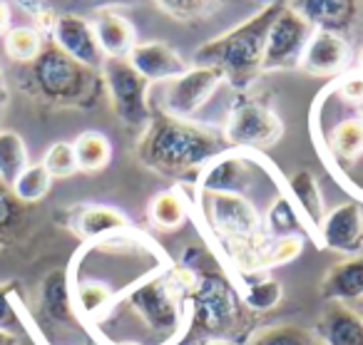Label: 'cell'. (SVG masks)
Here are the masks:
<instances>
[{
    "instance_id": "cell-30",
    "label": "cell",
    "mask_w": 363,
    "mask_h": 345,
    "mask_svg": "<svg viewBox=\"0 0 363 345\" xmlns=\"http://www.w3.org/2000/svg\"><path fill=\"white\" fill-rule=\"evenodd\" d=\"M249 345H323L318 335L298 325H269L254 333Z\"/></svg>"
},
{
    "instance_id": "cell-3",
    "label": "cell",
    "mask_w": 363,
    "mask_h": 345,
    "mask_svg": "<svg viewBox=\"0 0 363 345\" xmlns=\"http://www.w3.org/2000/svg\"><path fill=\"white\" fill-rule=\"evenodd\" d=\"M182 268L194 276L189 290V328L194 333L224 338L237 330L244 320V305L237 285L227 268H219V261L207 246H189L179 259Z\"/></svg>"
},
{
    "instance_id": "cell-25",
    "label": "cell",
    "mask_w": 363,
    "mask_h": 345,
    "mask_svg": "<svg viewBox=\"0 0 363 345\" xmlns=\"http://www.w3.org/2000/svg\"><path fill=\"white\" fill-rule=\"evenodd\" d=\"M189 201L182 196L179 186L160 191L150 204V221L162 231H174L184 224L189 214Z\"/></svg>"
},
{
    "instance_id": "cell-31",
    "label": "cell",
    "mask_w": 363,
    "mask_h": 345,
    "mask_svg": "<svg viewBox=\"0 0 363 345\" xmlns=\"http://www.w3.org/2000/svg\"><path fill=\"white\" fill-rule=\"evenodd\" d=\"M43 166L48 169V174L52 179H67L77 169L75 149H72V142H55V145L48 147L45 157H43Z\"/></svg>"
},
{
    "instance_id": "cell-14",
    "label": "cell",
    "mask_w": 363,
    "mask_h": 345,
    "mask_svg": "<svg viewBox=\"0 0 363 345\" xmlns=\"http://www.w3.org/2000/svg\"><path fill=\"white\" fill-rule=\"evenodd\" d=\"M127 60L150 85L152 82H169L189 70L184 57L174 47H169L167 43L160 40L137 43L130 55H127Z\"/></svg>"
},
{
    "instance_id": "cell-26",
    "label": "cell",
    "mask_w": 363,
    "mask_h": 345,
    "mask_svg": "<svg viewBox=\"0 0 363 345\" xmlns=\"http://www.w3.org/2000/svg\"><path fill=\"white\" fill-rule=\"evenodd\" d=\"M72 149H75L77 169L80 171H100L110 164L112 159V145L102 132L87 130L72 142Z\"/></svg>"
},
{
    "instance_id": "cell-42",
    "label": "cell",
    "mask_w": 363,
    "mask_h": 345,
    "mask_svg": "<svg viewBox=\"0 0 363 345\" xmlns=\"http://www.w3.org/2000/svg\"><path fill=\"white\" fill-rule=\"evenodd\" d=\"M361 315H363V300H361Z\"/></svg>"
},
{
    "instance_id": "cell-18",
    "label": "cell",
    "mask_w": 363,
    "mask_h": 345,
    "mask_svg": "<svg viewBox=\"0 0 363 345\" xmlns=\"http://www.w3.org/2000/svg\"><path fill=\"white\" fill-rule=\"evenodd\" d=\"M323 345H363V315L346 303H328L318 318Z\"/></svg>"
},
{
    "instance_id": "cell-21",
    "label": "cell",
    "mask_w": 363,
    "mask_h": 345,
    "mask_svg": "<svg viewBox=\"0 0 363 345\" xmlns=\"http://www.w3.org/2000/svg\"><path fill=\"white\" fill-rule=\"evenodd\" d=\"M95 28V38L100 43L102 55L107 57H127L132 47L137 45V33L127 18L117 16V13H100L92 23Z\"/></svg>"
},
{
    "instance_id": "cell-1",
    "label": "cell",
    "mask_w": 363,
    "mask_h": 345,
    "mask_svg": "<svg viewBox=\"0 0 363 345\" xmlns=\"http://www.w3.org/2000/svg\"><path fill=\"white\" fill-rule=\"evenodd\" d=\"M194 276L169 264L142 283L132 285L110 310L95 320L97 335L125 323L130 333L117 345H177L189 333V290Z\"/></svg>"
},
{
    "instance_id": "cell-8",
    "label": "cell",
    "mask_w": 363,
    "mask_h": 345,
    "mask_svg": "<svg viewBox=\"0 0 363 345\" xmlns=\"http://www.w3.org/2000/svg\"><path fill=\"white\" fill-rule=\"evenodd\" d=\"M224 140H227L229 149H269L274 147L284 135V125L277 117V112L269 110L267 105L254 100L237 102L232 112H229L227 127H224Z\"/></svg>"
},
{
    "instance_id": "cell-17",
    "label": "cell",
    "mask_w": 363,
    "mask_h": 345,
    "mask_svg": "<svg viewBox=\"0 0 363 345\" xmlns=\"http://www.w3.org/2000/svg\"><path fill=\"white\" fill-rule=\"evenodd\" d=\"M323 157L336 171H346L363 157V120L361 117H343L323 140Z\"/></svg>"
},
{
    "instance_id": "cell-36",
    "label": "cell",
    "mask_w": 363,
    "mask_h": 345,
    "mask_svg": "<svg viewBox=\"0 0 363 345\" xmlns=\"http://www.w3.org/2000/svg\"><path fill=\"white\" fill-rule=\"evenodd\" d=\"M18 204L21 201L11 191L0 189V229H6L8 224H13L18 219Z\"/></svg>"
},
{
    "instance_id": "cell-9",
    "label": "cell",
    "mask_w": 363,
    "mask_h": 345,
    "mask_svg": "<svg viewBox=\"0 0 363 345\" xmlns=\"http://www.w3.org/2000/svg\"><path fill=\"white\" fill-rule=\"evenodd\" d=\"M311 35L313 28L291 6H284L281 13L277 16V21L272 23V30H269L262 70L272 72L301 67L303 50H306Z\"/></svg>"
},
{
    "instance_id": "cell-39",
    "label": "cell",
    "mask_w": 363,
    "mask_h": 345,
    "mask_svg": "<svg viewBox=\"0 0 363 345\" xmlns=\"http://www.w3.org/2000/svg\"><path fill=\"white\" fill-rule=\"evenodd\" d=\"M197 345H234L232 340H224V338H214V340H202Z\"/></svg>"
},
{
    "instance_id": "cell-15",
    "label": "cell",
    "mask_w": 363,
    "mask_h": 345,
    "mask_svg": "<svg viewBox=\"0 0 363 345\" xmlns=\"http://www.w3.org/2000/svg\"><path fill=\"white\" fill-rule=\"evenodd\" d=\"M286 189H289V199L294 201L303 226H306V239H311L321 249L318 231H321V224L326 219V201H323L318 179L308 169H301L289 176Z\"/></svg>"
},
{
    "instance_id": "cell-2",
    "label": "cell",
    "mask_w": 363,
    "mask_h": 345,
    "mask_svg": "<svg viewBox=\"0 0 363 345\" xmlns=\"http://www.w3.org/2000/svg\"><path fill=\"white\" fill-rule=\"evenodd\" d=\"M229 149L224 135L194 120L157 115L142 132L137 157L145 166L164 176L199 174L214 157Z\"/></svg>"
},
{
    "instance_id": "cell-5",
    "label": "cell",
    "mask_w": 363,
    "mask_h": 345,
    "mask_svg": "<svg viewBox=\"0 0 363 345\" xmlns=\"http://www.w3.org/2000/svg\"><path fill=\"white\" fill-rule=\"evenodd\" d=\"M97 70L67 57L60 47L45 45L40 55L28 65V80L33 92L50 105H82L95 95Z\"/></svg>"
},
{
    "instance_id": "cell-10",
    "label": "cell",
    "mask_w": 363,
    "mask_h": 345,
    "mask_svg": "<svg viewBox=\"0 0 363 345\" xmlns=\"http://www.w3.org/2000/svg\"><path fill=\"white\" fill-rule=\"evenodd\" d=\"M257 181V159L247 149H227L197 174L202 194H242Z\"/></svg>"
},
{
    "instance_id": "cell-7",
    "label": "cell",
    "mask_w": 363,
    "mask_h": 345,
    "mask_svg": "<svg viewBox=\"0 0 363 345\" xmlns=\"http://www.w3.org/2000/svg\"><path fill=\"white\" fill-rule=\"evenodd\" d=\"M224 82V75L217 67L194 65L184 75L169 82H162L160 92V115L177 117V120H192L217 92Z\"/></svg>"
},
{
    "instance_id": "cell-12",
    "label": "cell",
    "mask_w": 363,
    "mask_h": 345,
    "mask_svg": "<svg viewBox=\"0 0 363 345\" xmlns=\"http://www.w3.org/2000/svg\"><path fill=\"white\" fill-rule=\"evenodd\" d=\"M321 249H331L346 256H358L363 249V209L358 201H343L326 211L318 231Z\"/></svg>"
},
{
    "instance_id": "cell-6",
    "label": "cell",
    "mask_w": 363,
    "mask_h": 345,
    "mask_svg": "<svg viewBox=\"0 0 363 345\" xmlns=\"http://www.w3.org/2000/svg\"><path fill=\"white\" fill-rule=\"evenodd\" d=\"M100 72L117 120L130 130L145 132L152 122L150 82L130 65L127 57H107Z\"/></svg>"
},
{
    "instance_id": "cell-23",
    "label": "cell",
    "mask_w": 363,
    "mask_h": 345,
    "mask_svg": "<svg viewBox=\"0 0 363 345\" xmlns=\"http://www.w3.org/2000/svg\"><path fill=\"white\" fill-rule=\"evenodd\" d=\"M43 310L57 323H70L75 320V305H72L70 293V281H67V271H52L40 288Z\"/></svg>"
},
{
    "instance_id": "cell-27",
    "label": "cell",
    "mask_w": 363,
    "mask_h": 345,
    "mask_svg": "<svg viewBox=\"0 0 363 345\" xmlns=\"http://www.w3.org/2000/svg\"><path fill=\"white\" fill-rule=\"evenodd\" d=\"M28 164H30V157L23 137L18 132L0 130V184L13 186Z\"/></svg>"
},
{
    "instance_id": "cell-13",
    "label": "cell",
    "mask_w": 363,
    "mask_h": 345,
    "mask_svg": "<svg viewBox=\"0 0 363 345\" xmlns=\"http://www.w3.org/2000/svg\"><path fill=\"white\" fill-rule=\"evenodd\" d=\"M351 65V47L343 35L328 30H313L301 57V67L313 77H341Z\"/></svg>"
},
{
    "instance_id": "cell-40",
    "label": "cell",
    "mask_w": 363,
    "mask_h": 345,
    "mask_svg": "<svg viewBox=\"0 0 363 345\" xmlns=\"http://www.w3.org/2000/svg\"><path fill=\"white\" fill-rule=\"evenodd\" d=\"M358 70L363 72V52H361V57H358Z\"/></svg>"
},
{
    "instance_id": "cell-28",
    "label": "cell",
    "mask_w": 363,
    "mask_h": 345,
    "mask_svg": "<svg viewBox=\"0 0 363 345\" xmlns=\"http://www.w3.org/2000/svg\"><path fill=\"white\" fill-rule=\"evenodd\" d=\"M3 47H6V55L11 57L13 62H18V65H30V62L40 55L45 43H43V35L38 28L18 26V28H11V30L3 35Z\"/></svg>"
},
{
    "instance_id": "cell-20",
    "label": "cell",
    "mask_w": 363,
    "mask_h": 345,
    "mask_svg": "<svg viewBox=\"0 0 363 345\" xmlns=\"http://www.w3.org/2000/svg\"><path fill=\"white\" fill-rule=\"evenodd\" d=\"M70 229L85 244H92V241H100L105 236L117 234V231L132 229V226L130 219L122 211L112 209V206H77L72 211Z\"/></svg>"
},
{
    "instance_id": "cell-43",
    "label": "cell",
    "mask_w": 363,
    "mask_h": 345,
    "mask_svg": "<svg viewBox=\"0 0 363 345\" xmlns=\"http://www.w3.org/2000/svg\"><path fill=\"white\" fill-rule=\"evenodd\" d=\"M0 112H3V107H0Z\"/></svg>"
},
{
    "instance_id": "cell-34",
    "label": "cell",
    "mask_w": 363,
    "mask_h": 345,
    "mask_svg": "<svg viewBox=\"0 0 363 345\" xmlns=\"http://www.w3.org/2000/svg\"><path fill=\"white\" fill-rule=\"evenodd\" d=\"M331 95H336L346 105H361L363 102V72H351V75H341L331 85Z\"/></svg>"
},
{
    "instance_id": "cell-16",
    "label": "cell",
    "mask_w": 363,
    "mask_h": 345,
    "mask_svg": "<svg viewBox=\"0 0 363 345\" xmlns=\"http://www.w3.org/2000/svg\"><path fill=\"white\" fill-rule=\"evenodd\" d=\"M294 11L313 28L343 35L353 28L358 16V0H294Z\"/></svg>"
},
{
    "instance_id": "cell-24",
    "label": "cell",
    "mask_w": 363,
    "mask_h": 345,
    "mask_svg": "<svg viewBox=\"0 0 363 345\" xmlns=\"http://www.w3.org/2000/svg\"><path fill=\"white\" fill-rule=\"evenodd\" d=\"M264 231L269 239H284V236H306V226H303L301 216H298L294 201L289 199L286 189L281 194L274 196L269 204L267 214H264Z\"/></svg>"
},
{
    "instance_id": "cell-33",
    "label": "cell",
    "mask_w": 363,
    "mask_h": 345,
    "mask_svg": "<svg viewBox=\"0 0 363 345\" xmlns=\"http://www.w3.org/2000/svg\"><path fill=\"white\" fill-rule=\"evenodd\" d=\"M157 6L167 13V16L177 18V21H197L212 8L214 0H155Z\"/></svg>"
},
{
    "instance_id": "cell-4",
    "label": "cell",
    "mask_w": 363,
    "mask_h": 345,
    "mask_svg": "<svg viewBox=\"0 0 363 345\" xmlns=\"http://www.w3.org/2000/svg\"><path fill=\"white\" fill-rule=\"evenodd\" d=\"M284 3H269L249 21L239 23L234 30L214 38L212 43L202 45L194 52V65L217 67L229 85L237 90L249 87L259 77L264 65V50L272 23L281 13Z\"/></svg>"
},
{
    "instance_id": "cell-41",
    "label": "cell",
    "mask_w": 363,
    "mask_h": 345,
    "mask_svg": "<svg viewBox=\"0 0 363 345\" xmlns=\"http://www.w3.org/2000/svg\"><path fill=\"white\" fill-rule=\"evenodd\" d=\"M358 117H361V120H363V102H361V105H358Z\"/></svg>"
},
{
    "instance_id": "cell-22",
    "label": "cell",
    "mask_w": 363,
    "mask_h": 345,
    "mask_svg": "<svg viewBox=\"0 0 363 345\" xmlns=\"http://www.w3.org/2000/svg\"><path fill=\"white\" fill-rule=\"evenodd\" d=\"M247 310H274L284 298V288L269 273H229Z\"/></svg>"
},
{
    "instance_id": "cell-32",
    "label": "cell",
    "mask_w": 363,
    "mask_h": 345,
    "mask_svg": "<svg viewBox=\"0 0 363 345\" xmlns=\"http://www.w3.org/2000/svg\"><path fill=\"white\" fill-rule=\"evenodd\" d=\"M303 251V236H284V239H272L267 251V268L272 266L291 264L301 256Z\"/></svg>"
},
{
    "instance_id": "cell-38",
    "label": "cell",
    "mask_w": 363,
    "mask_h": 345,
    "mask_svg": "<svg viewBox=\"0 0 363 345\" xmlns=\"http://www.w3.org/2000/svg\"><path fill=\"white\" fill-rule=\"evenodd\" d=\"M11 102V87L6 80V70H3V62H0V107H6Z\"/></svg>"
},
{
    "instance_id": "cell-35",
    "label": "cell",
    "mask_w": 363,
    "mask_h": 345,
    "mask_svg": "<svg viewBox=\"0 0 363 345\" xmlns=\"http://www.w3.org/2000/svg\"><path fill=\"white\" fill-rule=\"evenodd\" d=\"M16 323H21V315H18V308L11 298V288L0 285V330L11 333Z\"/></svg>"
},
{
    "instance_id": "cell-29",
    "label": "cell",
    "mask_w": 363,
    "mask_h": 345,
    "mask_svg": "<svg viewBox=\"0 0 363 345\" xmlns=\"http://www.w3.org/2000/svg\"><path fill=\"white\" fill-rule=\"evenodd\" d=\"M50 186L52 176L48 174V169L40 162V164H28L23 169V174L16 179V184L11 186V191L21 204H35V201L45 199Z\"/></svg>"
},
{
    "instance_id": "cell-37",
    "label": "cell",
    "mask_w": 363,
    "mask_h": 345,
    "mask_svg": "<svg viewBox=\"0 0 363 345\" xmlns=\"http://www.w3.org/2000/svg\"><path fill=\"white\" fill-rule=\"evenodd\" d=\"M11 30V8L6 0H0V38Z\"/></svg>"
},
{
    "instance_id": "cell-19",
    "label": "cell",
    "mask_w": 363,
    "mask_h": 345,
    "mask_svg": "<svg viewBox=\"0 0 363 345\" xmlns=\"http://www.w3.org/2000/svg\"><path fill=\"white\" fill-rule=\"evenodd\" d=\"M321 295L328 303H361L363 300V256L338 261L321 281Z\"/></svg>"
},
{
    "instance_id": "cell-11",
    "label": "cell",
    "mask_w": 363,
    "mask_h": 345,
    "mask_svg": "<svg viewBox=\"0 0 363 345\" xmlns=\"http://www.w3.org/2000/svg\"><path fill=\"white\" fill-rule=\"evenodd\" d=\"M52 45L60 47L67 57H72L80 65L90 67V70H102L105 65V55L100 50V43L95 38V28L87 18L82 16H57L50 28Z\"/></svg>"
}]
</instances>
